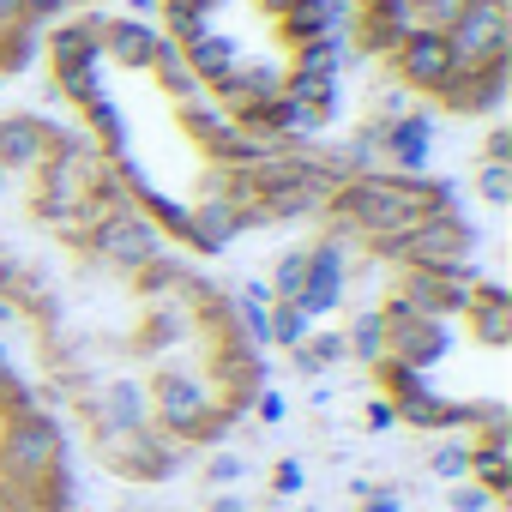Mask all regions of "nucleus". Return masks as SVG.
<instances>
[{
    "mask_svg": "<svg viewBox=\"0 0 512 512\" xmlns=\"http://www.w3.org/2000/svg\"><path fill=\"white\" fill-rule=\"evenodd\" d=\"M470 253H476V229L458 211H428L404 235L368 247V260H380V266H458Z\"/></svg>",
    "mask_w": 512,
    "mask_h": 512,
    "instance_id": "f257e3e1",
    "label": "nucleus"
},
{
    "mask_svg": "<svg viewBox=\"0 0 512 512\" xmlns=\"http://www.w3.org/2000/svg\"><path fill=\"white\" fill-rule=\"evenodd\" d=\"M79 247L91 253V260L103 266V272H115V278H133L139 266H151L157 253H163V229L139 211V205H121V211H109V217H97L85 235H79Z\"/></svg>",
    "mask_w": 512,
    "mask_h": 512,
    "instance_id": "f03ea898",
    "label": "nucleus"
},
{
    "mask_svg": "<svg viewBox=\"0 0 512 512\" xmlns=\"http://www.w3.org/2000/svg\"><path fill=\"white\" fill-rule=\"evenodd\" d=\"M446 49H452L458 73L506 67V55H512V13H506V0H470L464 19L446 31Z\"/></svg>",
    "mask_w": 512,
    "mask_h": 512,
    "instance_id": "7ed1b4c3",
    "label": "nucleus"
},
{
    "mask_svg": "<svg viewBox=\"0 0 512 512\" xmlns=\"http://www.w3.org/2000/svg\"><path fill=\"white\" fill-rule=\"evenodd\" d=\"M452 79H458V67H452L446 31H428V25H416V31H410V37L392 49V85H404L410 97H440Z\"/></svg>",
    "mask_w": 512,
    "mask_h": 512,
    "instance_id": "20e7f679",
    "label": "nucleus"
},
{
    "mask_svg": "<svg viewBox=\"0 0 512 512\" xmlns=\"http://www.w3.org/2000/svg\"><path fill=\"white\" fill-rule=\"evenodd\" d=\"M67 139H73V127H55L43 115H7L0 121V169L7 175H37V163Z\"/></svg>",
    "mask_w": 512,
    "mask_h": 512,
    "instance_id": "39448f33",
    "label": "nucleus"
},
{
    "mask_svg": "<svg viewBox=\"0 0 512 512\" xmlns=\"http://www.w3.org/2000/svg\"><path fill=\"white\" fill-rule=\"evenodd\" d=\"M344 266H350V247H338V241H326V235L308 247V284H302V296H296V308H302L308 320L344 308V296H350Z\"/></svg>",
    "mask_w": 512,
    "mask_h": 512,
    "instance_id": "423d86ee",
    "label": "nucleus"
},
{
    "mask_svg": "<svg viewBox=\"0 0 512 512\" xmlns=\"http://www.w3.org/2000/svg\"><path fill=\"white\" fill-rule=\"evenodd\" d=\"M380 157L392 163V175L422 181L428 175V157H434V109H410V115L386 121L380 127Z\"/></svg>",
    "mask_w": 512,
    "mask_h": 512,
    "instance_id": "0eeeda50",
    "label": "nucleus"
},
{
    "mask_svg": "<svg viewBox=\"0 0 512 512\" xmlns=\"http://www.w3.org/2000/svg\"><path fill=\"white\" fill-rule=\"evenodd\" d=\"M278 85H284V67H272L266 55H241L235 73L223 85H211V103L229 109V115H241V109H253L260 97H278Z\"/></svg>",
    "mask_w": 512,
    "mask_h": 512,
    "instance_id": "6e6552de",
    "label": "nucleus"
},
{
    "mask_svg": "<svg viewBox=\"0 0 512 512\" xmlns=\"http://www.w3.org/2000/svg\"><path fill=\"white\" fill-rule=\"evenodd\" d=\"M157 49H163V31H157L151 19H127V13H109V25H103V61H109V67L145 73Z\"/></svg>",
    "mask_w": 512,
    "mask_h": 512,
    "instance_id": "1a4fd4ad",
    "label": "nucleus"
},
{
    "mask_svg": "<svg viewBox=\"0 0 512 512\" xmlns=\"http://www.w3.org/2000/svg\"><path fill=\"white\" fill-rule=\"evenodd\" d=\"M235 235H247V229H241V211L223 193H199L187 205V247L193 253H223Z\"/></svg>",
    "mask_w": 512,
    "mask_h": 512,
    "instance_id": "9d476101",
    "label": "nucleus"
},
{
    "mask_svg": "<svg viewBox=\"0 0 512 512\" xmlns=\"http://www.w3.org/2000/svg\"><path fill=\"white\" fill-rule=\"evenodd\" d=\"M332 175L314 163L302 181H290V187H272L266 193V223H308V217H320L326 211V199H332Z\"/></svg>",
    "mask_w": 512,
    "mask_h": 512,
    "instance_id": "9b49d317",
    "label": "nucleus"
},
{
    "mask_svg": "<svg viewBox=\"0 0 512 512\" xmlns=\"http://www.w3.org/2000/svg\"><path fill=\"white\" fill-rule=\"evenodd\" d=\"M500 97H506V67L458 73V79L440 91V103H446L452 115H488V109H500Z\"/></svg>",
    "mask_w": 512,
    "mask_h": 512,
    "instance_id": "f8f14e48",
    "label": "nucleus"
},
{
    "mask_svg": "<svg viewBox=\"0 0 512 512\" xmlns=\"http://www.w3.org/2000/svg\"><path fill=\"white\" fill-rule=\"evenodd\" d=\"M181 61H187V73L211 91V85H223L229 73H235V61H241V43L235 37H217V31H205L199 43H187L181 49Z\"/></svg>",
    "mask_w": 512,
    "mask_h": 512,
    "instance_id": "ddd939ff",
    "label": "nucleus"
},
{
    "mask_svg": "<svg viewBox=\"0 0 512 512\" xmlns=\"http://www.w3.org/2000/svg\"><path fill=\"white\" fill-rule=\"evenodd\" d=\"M55 97L91 109L97 97H109V61H55Z\"/></svg>",
    "mask_w": 512,
    "mask_h": 512,
    "instance_id": "4468645a",
    "label": "nucleus"
},
{
    "mask_svg": "<svg viewBox=\"0 0 512 512\" xmlns=\"http://www.w3.org/2000/svg\"><path fill=\"white\" fill-rule=\"evenodd\" d=\"M175 121H181V133L199 145V151H211L217 139H229L235 133V115L229 109H217L211 97H193V103H175Z\"/></svg>",
    "mask_w": 512,
    "mask_h": 512,
    "instance_id": "2eb2a0df",
    "label": "nucleus"
},
{
    "mask_svg": "<svg viewBox=\"0 0 512 512\" xmlns=\"http://www.w3.org/2000/svg\"><path fill=\"white\" fill-rule=\"evenodd\" d=\"M151 79H157V91L163 97H175V103H193V97H205V85L187 73V61H181V49L175 43H163L157 55H151V67H145Z\"/></svg>",
    "mask_w": 512,
    "mask_h": 512,
    "instance_id": "dca6fc26",
    "label": "nucleus"
},
{
    "mask_svg": "<svg viewBox=\"0 0 512 512\" xmlns=\"http://www.w3.org/2000/svg\"><path fill=\"white\" fill-rule=\"evenodd\" d=\"M308 332H314V320H308L296 302H272V308H266V344H278V350H296Z\"/></svg>",
    "mask_w": 512,
    "mask_h": 512,
    "instance_id": "f3484780",
    "label": "nucleus"
},
{
    "mask_svg": "<svg viewBox=\"0 0 512 512\" xmlns=\"http://www.w3.org/2000/svg\"><path fill=\"white\" fill-rule=\"evenodd\" d=\"M302 284H308V247H290L284 260L272 266V284H266V290H272V302H296Z\"/></svg>",
    "mask_w": 512,
    "mask_h": 512,
    "instance_id": "a211bd4d",
    "label": "nucleus"
},
{
    "mask_svg": "<svg viewBox=\"0 0 512 512\" xmlns=\"http://www.w3.org/2000/svg\"><path fill=\"white\" fill-rule=\"evenodd\" d=\"M476 193L500 211V205H512V163H482L476 169Z\"/></svg>",
    "mask_w": 512,
    "mask_h": 512,
    "instance_id": "6ab92c4d",
    "label": "nucleus"
},
{
    "mask_svg": "<svg viewBox=\"0 0 512 512\" xmlns=\"http://www.w3.org/2000/svg\"><path fill=\"white\" fill-rule=\"evenodd\" d=\"M464 7H470V0H416V25H428V31H452V25L464 19Z\"/></svg>",
    "mask_w": 512,
    "mask_h": 512,
    "instance_id": "aec40b11",
    "label": "nucleus"
},
{
    "mask_svg": "<svg viewBox=\"0 0 512 512\" xmlns=\"http://www.w3.org/2000/svg\"><path fill=\"white\" fill-rule=\"evenodd\" d=\"M67 13H79V0H25V13H19V25H25V31H43V25L67 19Z\"/></svg>",
    "mask_w": 512,
    "mask_h": 512,
    "instance_id": "412c9836",
    "label": "nucleus"
},
{
    "mask_svg": "<svg viewBox=\"0 0 512 512\" xmlns=\"http://www.w3.org/2000/svg\"><path fill=\"white\" fill-rule=\"evenodd\" d=\"M205 31H211V13H169V31H163V43L187 49V43H199Z\"/></svg>",
    "mask_w": 512,
    "mask_h": 512,
    "instance_id": "4be33fe9",
    "label": "nucleus"
},
{
    "mask_svg": "<svg viewBox=\"0 0 512 512\" xmlns=\"http://www.w3.org/2000/svg\"><path fill=\"white\" fill-rule=\"evenodd\" d=\"M434 476L464 482V476H470V440H464V446H434Z\"/></svg>",
    "mask_w": 512,
    "mask_h": 512,
    "instance_id": "5701e85b",
    "label": "nucleus"
},
{
    "mask_svg": "<svg viewBox=\"0 0 512 512\" xmlns=\"http://www.w3.org/2000/svg\"><path fill=\"white\" fill-rule=\"evenodd\" d=\"M416 109V97L404 91V85H386L380 97H374V121H398V115H410Z\"/></svg>",
    "mask_w": 512,
    "mask_h": 512,
    "instance_id": "b1692460",
    "label": "nucleus"
},
{
    "mask_svg": "<svg viewBox=\"0 0 512 512\" xmlns=\"http://www.w3.org/2000/svg\"><path fill=\"white\" fill-rule=\"evenodd\" d=\"M446 506H452V512H482V506H494V500H488V494H482V488H476V482L464 476V482H458V488L446 494Z\"/></svg>",
    "mask_w": 512,
    "mask_h": 512,
    "instance_id": "393cba45",
    "label": "nucleus"
},
{
    "mask_svg": "<svg viewBox=\"0 0 512 512\" xmlns=\"http://www.w3.org/2000/svg\"><path fill=\"white\" fill-rule=\"evenodd\" d=\"M356 494H362V512H404V506H398V494H392V488H368V482H362V488H356Z\"/></svg>",
    "mask_w": 512,
    "mask_h": 512,
    "instance_id": "a878e982",
    "label": "nucleus"
},
{
    "mask_svg": "<svg viewBox=\"0 0 512 512\" xmlns=\"http://www.w3.org/2000/svg\"><path fill=\"white\" fill-rule=\"evenodd\" d=\"M482 163H512V133H506V127H494V133H488Z\"/></svg>",
    "mask_w": 512,
    "mask_h": 512,
    "instance_id": "bb28decb",
    "label": "nucleus"
},
{
    "mask_svg": "<svg viewBox=\"0 0 512 512\" xmlns=\"http://www.w3.org/2000/svg\"><path fill=\"white\" fill-rule=\"evenodd\" d=\"M205 476H211V482H235V476H241V458H235V452H217V458L205 464Z\"/></svg>",
    "mask_w": 512,
    "mask_h": 512,
    "instance_id": "cd10ccee",
    "label": "nucleus"
},
{
    "mask_svg": "<svg viewBox=\"0 0 512 512\" xmlns=\"http://www.w3.org/2000/svg\"><path fill=\"white\" fill-rule=\"evenodd\" d=\"M272 482H278V494H296V488H302V464H296V458H284V464L272 470Z\"/></svg>",
    "mask_w": 512,
    "mask_h": 512,
    "instance_id": "c85d7f7f",
    "label": "nucleus"
},
{
    "mask_svg": "<svg viewBox=\"0 0 512 512\" xmlns=\"http://www.w3.org/2000/svg\"><path fill=\"white\" fill-rule=\"evenodd\" d=\"M253 416H260V422H284V398L278 392H260V398H253Z\"/></svg>",
    "mask_w": 512,
    "mask_h": 512,
    "instance_id": "c756f323",
    "label": "nucleus"
},
{
    "mask_svg": "<svg viewBox=\"0 0 512 512\" xmlns=\"http://www.w3.org/2000/svg\"><path fill=\"white\" fill-rule=\"evenodd\" d=\"M392 422H398V416H392V404H386V398H374V404H368V428H392Z\"/></svg>",
    "mask_w": 512,
    "mask_h": 512,
    "instance_id": "7c9ffc66",
    "label": "nucleus"
},
{
    "mask_svg": "<svg viewBox=\"0 0 512 512\" xmlns=\"http://www.w3.org/2000/svg\"><path fill=\"white\" fill-rule=\"evenodd\" d=\"M19 13H25V0H0V31L19 25Z\"/></svg>",
    "mask_w": 512,
    "mask_h": 512,
    "instance_id": "2f4dec72",
    "label": "nucleus"
},
{
    "mask_svg": "<svg viewBox=\"0 0 512 512\" xmlns=\"http://www.w3.org/2000/svg\"><path fill=\"white\" fill-rule=\"evenodd\" d=\"M157 13V0H127V19H151Z\"/></svg>",
    "mask_w": 512,
    "mask_h": 512,
    "instance_id": "473e14b6",
    "label": "nucleus"
},
{
    "mask_svg": "<svg viewBox=\"0 0 512 512\" xmlns=\"http://www.w3.org/2000/svg\"><path fill=\"white\" fill-rule=\"evenodd\" d=\"M260 7H266V13H272V19H284V13H290V7H296V0H260Z\"/></svg>",
    "mask_w": 512,
    "mask_h": 512,
    "instance_id": "72a5a7b5",
    "label": "nucleus"
},
{
    "mask_svg": "<svg viewBox=\"0 0 512 512\" xmlns=\"http://www.w3.org/2000/svg\"><path fill=\"white\" fill-rule=\"evenodd\" d=\"M211 512H241V506L235 500H211Z\"/></svg>",
    "mask_w": 512,
    "mask_h": 512,
    "instance_id": "f704fd0d",
    "label": "nucleus"
},
{
    "mask_svg": "<svg viewBox=\"0 0 512 512\" xmlns=\"http://www.w3.org/2000/svg\"><path fill=\"white\" fill-rule=\"evenodd\" d=\"M7 187H13V175H7V169H0V199H7Z\"/></svg>",
    "mask_w": 512,
    "mask_h": 512,
    "instance_id": "c9c22d12",
    "label": "nucleus"
},
{
    "mask_svg": "<svg viewBox=\"0 0 512 512\" xmlns=\"http://www.w3.org/2000/svg\"><path fill=\"white\" fill-rule=\"evenodd\" d=\"M350 7H356V13H368V7H380V0H350Z\"/></svg>",
    "mask_w": 512,
    "mask_h": 512,
    "instance_id": "e433bc0d",
    "label": "nucleus"
},
{
    "mask_svg": "<svg viewBox=\"0 0 512 512\" xmlns=\"http://www.w3.org/2000/svg\"><path fill=\"white\" fill-rule=\"evenodd\" d=\"M0 91H7V73H0Z\"/></svg>",
    "mask_w": 512,
    "mask_h": 512,
    "instance_id": "4c0bfd02",
    "label": "nucleus"
}]
</instances>
